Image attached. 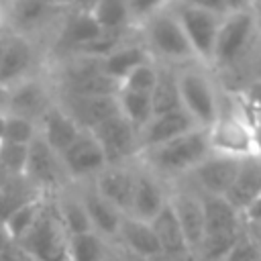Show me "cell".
<instances>
[{
  "label": "cell",
  "mask_w": 261,
  "mask_h": 261,
  "mask_svg": "<svg viewBox=\"0 0 261 261\" xmlns=\"http://www.w3.org/2000/svg\"><path fill=\"white\" fill-rule=\"evenodd\" d=\"M92 16L96 18V22L100 24L102 31H130V29H137L124 0H100L94 6Z\"/></svg>",
  "instance_id": "32"
},
{
  "label": "cell",
  "mask_w": 261,
  "mask_h": 261,
  "mask_svg": "<svg viewBox=\"0 0 261 261\" xmlns=\"http://www.w3.org/2000/svg\"><path fill=\"white\" fill-rule=\"evenodd\" d=\"M114 243L120 245L122 249L130 251V253L139 255V257L149 259V261L161 259V249H159L155 230H153L149 220H141V218H135L130 214H124L120 220V228H118Z\"/></svg>",
  "instance_id": "23"
},
{
  "label": "cell",
  "mask_w": 261,
  "mask_h": 261,
  "mask_svg": "<svg viewBox=\"0 0 261 261\" xmlns=\"http://www.w3.org/2000/svg\"><path fill=\"white\" fill-rule=\"evenodd\" d=\"M55 2H59V0H55Z\"/></svg>",
  "instance_id": "54"
},
{
  "label": "cell",
  "mask_w": 261,
  "mask_h": 261,
  "mask_svg": "<svg viewBox=\"0 0 261 261\" xmlns=\"http://www.w3.org/2000/svg\"><path fill=\"white\" fill-rule=\"evenodd\" d=\"M151 226L155 230V237L161 249L159 261H194L190 245L184 237V230L169 206V198H167V204L161 208V212L151 220Z\"/></svg>",
  "instance_id": "21"
},
{
  "label": "cell",
  "mask_w": 261,
  "mask_h": 261,
  "mask_svg": "<svg viewBox=\"0 0 261 261\" xmlns=\"http://www.w3.org/2000/svg\"><path fill=\"white\" fill-rule=\"evenodd\" d=\"M130 12V18L135 22V27H139L141 22H145L151 14H155L159 8H163L169 0H124Z\"/></svg>",
  "instance_id": "38"
},
{
  "label": "cell",
  "mask_w": 261,
  "mask_h": 261,
  "mask_svg": "<svg viewBox=\"0 0 261 261\" xmlns=\"http://www.w3.org/2000/svg\"><path fill=\"white\" fill-rule=\"evenodd\" d=\"M55 102L73 118L82 130H92L96 124L118 112L116 96H86V94H67L53 92Z\"/></svg>",
  "instance_id": "17"
},
{
  "label": "cell",
  "mask_w": 261,
  "mask_h": 261,
  "mask_svg": "<svg viewBox=\"0 0 261 261\" xmlns=\"http://www.w3.org/2000/svg\"><path fill=\"white\" fill-rule=\"evenodd\" d=\"M112 243L96 230L69 234V261H106Z\"/></svg>",
  "instance_id": "31"
},
{
  "label": "cell",
  "mask_w": 261,
  "mask_h": 261,
  "mask_svg": "<svg viewBox=\"0 0 261 261\" xmlns=\"http://www.w3.org/2000/svg\"><path fill=\"white\" fill-rule=\"evenodd\" d=\"M6 98H8V88L0 86V108L6 110Z\"/></svg>",
  "instance_id": "49"
},
{
  "label": "cell",
  "mask_w": 261,
  "mask_h": 261,
  "mask_svg": "<svg viewBox=\"0 0 261 261\" xmlns=\"http://www.w3.org/2000/svg\"><path fill=\"white\" fill-rule=\"evenodd\" d=\"M196 126H198L196 120L184 108L153 114L151 120L139 130V151L155 147V145L165 143L169 139H175V137H179V135H184Z\"/></svg>",
  "instance_id": "22"
},
{
  "label": "cell",
  "mask_w": 261,
  "mask_h": 261,
  "mask_svg": "<svg viewBox=\"0 0 261 261\" xmlns=\"http://www.w3.org/2000/svg\"><path fill=\"white\" fill-rule=\"evenodd\" d=\"M255 69L261 75V10H257V43H255Z\"/></svg>",
  "instance_id": "45"
},
{
  "label": "cell",
  "mask_w": 261,
  "mask_h": 261,
  "mask_svg": "<svg viewBox=\"0 0 261 261\" xmlns=\"http://www.w3.org/2000/svg\"><path fill=\"white\" fill-rule=\"evenodd\" d=\"M43 47L39 41L4 29L2 53H0V86L10 88L16 82L41 73L47 67L43 59Z\"/></svg>",
  "instance_id": "9"
},
{
  "label": "cell",
  "mask_w": 261,
  "mask_h": 261,
  "mask_svg": "<svg viewBox=\"0 0 261 261\" xmlns=\"http://www.w3.org/2000/svg\"><path fill=\"white\" fill-rule=\"evenodd\" d=\"M204 128L210 151L232 157L253 155V126L232 92L220 88L218 114Z\"/></svg>",
  "instance_id": "5"
},
{
  "label": "cell",
  "mask_w": 261,
  "mask_h": 261,
  "mask_svg": "<svg viewBox=\"0 0 261 261\" xmlns=\"http://www.w3.org/2000/svg\"><path fill=\"white\" fill-rule=\"evenodd\" d=\"M169 2H171V0H169Z\"/></svg>",
  "instance_id": "55"
},
{
  "label": "cell",
  "mask_w": 261,
  "mask_h": 261,
  "mask_svg": "<svg viewBox=\"0 0 261 261\" xmlns=\"http://www.w3.org/2000/svg\"><path fill=\"white\" fill-rule=\"evenodd\" d=\"M155 75H157V63L153 59L143 61L120 80V88L135 90V92H149L151 94L153 84H155Z\"/></svg>",
  "instance_id": "35"
},
{
  "label": "cell",
  "mask_w": 261,
  "mask_h": 261,
  "mask_svg": "<svg viewBox=\"0 0 261 261\" xmlns=\"http://www.w3.org/2000/svg\"><path fill=\"white\" fill-rule=\"evenodd\" d=\"M39 135L37 122L18 114H10L6 112V130H4V141H12V143H24L29 145L35 137Z\"/></svg>",
  "instance_id": "37"
},
{
  "label": "cell",
  "mask_w": 261,
  "mask_h": 261,
  "mask_svg": "<svg viewBox=\"0 0 261 261\" xmlns=\"http://www.w3.org/2000/svg\"><path fill=\"white\" fill-rule=\"evenodd\" d=\"M232 94L237 96V100L243 106L249 120L261 118V75H253Z\"/></svg>",
  "instance_id": "36"
},
{
  "label": "cell",
  "mask_w": 261,
  "mask_h": 261,
  "mask_svg": "<svg viewBox=\"0 0 261 261\" xmlns=\"http://www.w3.org/2000/svg\"><path fill=\"white\" fill-rule=\"evenodd\" d=\"M210 153L204 126H196L175 139L139 151L137 159L143 167L161 177L167 186L188 177V173Z\"/></svg>",
  "instance_id": "2"
},
{
  "label": "cell",
  "mask_w": 261,
  "mask_h": 261,
  "mask_svg": "<svg viewBox=\"0 0 261 261\" xmlns=\"http://www.w3.org/2000/svg\"><path fill=\"white\" fill-rule=\"evenodd\" d=\"M251 228V232L255 234V239H257V243H259V249H261V228H257V226H249Z\"/></svg>",
  "instance_id": "50"
},
{
  "label": "cell",
  "mask_w": 261,
  "mask_h": 261,
  "mask_svg": "<svg viewBox=\"0 0 261 261\" xmlns=\"http://www.w3.org/2000/svg\"><path fill=\"white\" fill-rule=\"evenodd\" d=\"M259 196H261V157H257V155L241 157L237 175H234L228 192L224 194V198L239 212H243Z\"/></svg>",
  "instance_id": "25"
},
{
  "label": "cell",
  "mask_w": 261,
  "mask_h": 261,
  "mask_svg": "<svg viewBox=\"0 0 261 261\" xmlns=\"http://www.w3.org/2000/svg\"><path fill=\"white\" fill-rule=\"evenodd\" d=\"M241 216H243V222H245L247 226H257V228H261V196H259L257 200H253V202L241 212Z\"/></svg>",
  "instance_id": "40"
},
{
  "label": "cell",
  "mask_w": 261,
  "mask_h": 261,
  "mask_svg": "<svg viewBox=\"0 0 261 261\" xmlns=\"http://www.w3.org/2000/svg\"><path fill=\"white\" fill-rule=\"evenodd\" d=\"M169 206L184 230V237L194 255L204 237V202L202 194L188 181L179 179L169 186Z\"/></svg>",
  "instance_id": "13"
},
{
  "label": "cell",
  "mask_w": 261,
  "mask_h": 261,
  "mask_svg": "<svg viewBox=\"0 0 261 261\" xmlns=\"http://www.w3.org/2000/svg\"><path fill=\"white\" fill-rule=\"evenodd\" d=\"M153 59L147 51V47L143 45L141 37H133L128 41H124L122 45H118L116 49H112L110 53H106L104 57H100V63H102V69L112 75L114 80H122L130 69H135L139 63L143 61H149Z\"/></svg>",
  "instance_id": "26"
},
{
  "label": "cell",
  "mask_w": 261,
  "mask_h": 261,
  "mask_svg": "<svg viewBox=\"0 0 261 261\" xmlns=\"http://www.w3.org/2000/svg\"><path fill=\"white\" fill-rule=\"evenodd\" d=\"M151 104H153V114H161V112L181 108L177 67L157 63V75H155V84H153V90H151Z\"/></svg>",
  "instance_id": "28"
},
{
  "label": "cell",
  "mask_w": 261,
  "mask_h": 261,
  "mask_svg": "<svg viewBox=\"0 0 261 261\" xmlns=\"http://www.w3.org/2000/svg\"><path fill=\"white\" fill-rule=\"evenodd\" d=\"M239 163H241V157L210 151L184 179H188L202 194L224 196L237 175Z\"/></svg>",
  "instance_id": "16"
},
{
  "label": "cell",
  "mask_w": 261,
  "mask_h": 261,
  "mask_svg": "<svg viewBox=\"0 0 261 261\" xmlns=\"http://www.w3.org/2000/svg\"><path fill=\"white\" fill-rule=\"evenodd\" d=\"M65 8L69 10H82V12H92L94 6L100 2V0H59Z\"/></svg>",
  "instance_id": "42"
},
{
  "label": "cell",
  "mask_w": 261,
  "mask_h": 261,
  "mask_svg": "<svg viewBox=\"0 0 261 261\" xmlns=\"http://www.w3.org/2000/svg\"><path fill=\"white\" fill-rule=\"evenodd\" d=\"M16 241L35 261H69V234L57 214L53 196H45L37 218Z\"/></svg>",
  "instance_id": "7"
},
{
  "label": "cell",
  "mask_w": 261,
  "mask_h": 261,
  "mask_svg": "<svg viewBox=\"0 0 261 261\" xmlns=\"http://www.w3.org/2000/svg\"><path fill=\"white\" fill-rule=\"evenodd\" d=\"M53 98L55 94H53L47 73H37L8 88L6 112L18 114V116H24L37 122L39 116L45 112V108L53 102Z\"/></svg>",
  "instance_id": "15"
},
{
  "label": "cell",
  "mask_w": 261,
  "mask_h": 261,
  "mask_svg": "<svg viewBox=\"0 0 261 261\" xmlns=\"http://www.w3.org/2000/svg\"><path fill=\"white\" fill-rule=\"evenodd\" d=\"M222 261H261L259 243L247 224L243 226V230L239 232V237L234 239Z\"/></svg>",
  "instance_id": "33"
},
{
  "label": "cell",
  "mask_w": 261,
  "mask_h": 261,
  "mask_svg": "<svg viewBox=\"0 0 261 261\" xmlns=\"http://www.w3.org/2000/svg\"><path fill=\"white\" fill-rule=\"evenodd\" d=\"M37 194L39 192L24 179V175H12L0 169V220H4L16 206Z\"/></svg>",
  "instance_id": "29"
},
{
  "label": "cell",
  "mask_w": 261,
  "mask_h": 261,
  "mask_svg": "<svg viewBox=\"0 0 261 261\" xmlns=\"http://www.w3.org/2000/svg\"><path fill=\"white\" fill-rule=\"evenodd\" d=\"M14 237H12V232L8 230V224H6V220H0V251L12 241Z\"/></svg>",
  "instance_id": "47"
},
{
  "label": "cell",
  "mask_w": 261,
  "mask_h": 261,
  "mask_svg": "<svg viewBox=\"0 0 261 261\" xmlns=\"http://www.w3.org/2000/svg\"><path fill=\"white\" fill-rule=\"evenodd\" d=\"M202 202H204V237L196 247L192 259L222 261L230 245L245 226L243 216L224 196L202 194Z\"/></svg>",
  "instance_id": "4"
},
{
  "label": "cell",
  "mask_w": 261,
  "mask_h": 261,
  "mask_svg": "<svg viewBox=\"0 0 261 261\" xmlns=\"http://www.w3.org/2000/svg\"><path fill=\"white\" fill-rule=\"evenodd\" d=\"M167 4L171 6L173 14L177 16V20L194 49L196 59L204 65H210L214 41H216V33H218L222 16L208 8H200L188 0H171Z\"/></svg>",
  "instance_id": "10"
},
{
  "label": "cell",
  "mask_w": 261,
  "mask_h": 261,
  "mask_svg": "<svg viewBox=\"0 0 261 261\" xmlns=\"http://www.w3.org/2000/svg\"><path fill=\"white\" fill-rule=\"evenodd\" d=\"M188 2H192V4H196V6H200V8H208V10H212V12H218L220 16L226 14V10H224V0H188Z\"/></svg>",
  "instance_id": "43"
},
{
  "label": "cell",
  "mask_w": 261,
  "mask_h": 261,
  "mask_svg": "<svg viewBox=\"0 0 261 261\" xmlns=\"http://www.w3.org/2000/svg\"><path fill=\"white\" fill-rule=\"evenodd\" d=\"M27 155H29V145L4 141V139L0 141V169L12 175H22L27 165Z\"/></svg>",
  "instance_id": "34"
},
{
  "label": "cell",
  "mask_w": 261,
  "mask_h": 261,
  "mask_svg": "<svg viewBox=\"0 0 261 261\" xmlns=\"http://www.w3.org/2000/svg\"><path fill=\"white\" fill-rule=\"evenodd\" d=\"M106 163H133L139 155V130L120 114V110L92 128Z\"/></svg>",
  "instance_id": "12"
},
{
  "label": "cell",
  "mask_w": 261,
  "mask_h": 261,
  "mask_svg": "<svg viewBox=\"0 0 261 261\" xmlns=\"http://www.w3.org/2000/svg\"><path fill=\"white\" fill-rule=\"evenodd\" d=\"M177 84L181 108L198 126H208L216 118L220 104V84L212 69L200 61L186 63L177 67Z\"/></svg>",
  "instance_id": "6"
},
{
  "label": "cell",
  "mask_w": 261,
  "mask_h": 261,
  "mask_svg": "<svg viewBox=\"0 0 261 261\" xmlns=\"http://www.w3.org/2000/svg\"><path fill=\"white\" fill-rule=\"evenodd\" d=\"M255 8H257V10H261V0H255Z\"/></svg>",
  "instance_id": "52"
},
{
  "label": "cell",
  "mask_w": 261,
  "mask_h": 261,
  "mask_svg": "<svg viewBox=\"0 0 261 261\" xmlns=\"http://www.w3.org/2000/svg\"><path fill=\"white\" fill-rule=\"evenodd\" d=\"M22 175L43 196H55L59 190L71 184L63 169L59 153L53 151L39 135L29 143V155Z\"/></svg>",
  "instance_id": "11"
},
{
  "label": "cell",
  "mask_w": 261,
  "mask_h": 261,
  "mask_svg": "<svg viewBox=\"0 0 261 261\" xmlns=\"http://www.w3.org/2000/svg\"><path fill=\"white\" fill-rule=\"evenodd\" d=\"M135 188H133V200L128 214L141 220H153L161 208L167 204L169 198V186L157 177L153 171L143 167L139 161H135Z\"/></svg>",
  "instance_id": "18"
},
{
  "label": "cell",
  "mask_w": 261,
  "mask_h": 261,
  "mask_svg": "<svg viewBox=\"0 0 261 261\" xmlns=\"http://www.w3.org/2000/svg\"><path fill=\"white\" fill-rule=\"evenodd\" d=\"M82 202H84V208L88 212V218H90V224H92V230H96L98 234H102L104 239H108L110 243H114L116 234H118V228H120V220H122V212L110 204L98 190L96 186L92 184V179H86V181H73Z\"/></svg>",
  "instance_id": "19"
},
{
  "label": "cell",
  "mask_w": 261,
  "mask_h": 261,
  "mask_svg": "<svg viewBox=\"0 0 261 261\" xmlns=\"http://www.w3.org/2000/svg\"><path fill=\"white\" fill-rule=\"evenodd\" d=\"M253 126V155L261 157V118L251 120Z\"/></svg>",
  "instance_id": "46"
},
{
  "label": "cell",
  "mask_w": 261,
  "mask_h": 261,
  "mask_svg": "<svg viewBox=\"0 0 261 261\" xmlns=\"http://www.w3.org/2000/svg\"><path fill=\"white\" fill-rule=\"evenodd\" d=\"M116 102L118 110L128 122L141 130L153 116V104H151V94L149 92H135V90H124L118 88L116 92Z\"/></svg>",
  "instance_id": "30"
},
{
  "label": "cell",
  "mask_w": 261,
  "mask_h": 261,
  "mask_svg": "<svg viewBox=\"0 0 261 261\" xmlns=\"http://www.w3.org/2000/svg\"><path fill=\"white\" fill-rule=\"evenodd\" d=\"M4 130H6V110L0 108V141L4 139Z\"/></svg>",
  "instance_id": "48"
},
{
  "label": "cell",
  "mask_w": 261,
  "mask_h": 261,
  "mask_svg": "<svg viewBox=\"0 0 261 261\" xmlns=\"http://www.w3.org/2000/svg\"><path fill=\"white\" fill-rule=\"evenodd\" d=\"M255 43H257V8L228 12L220 18L210 59L212 73L218 77L234 71L257 75L255 69Z\"/></svg>",
  "instance_id": "1"
},
{
  "label": "cell",
  "mask_w": 261,
  "mask_h": 261,
  "mask_svg": "<svg viewBox=\"0 0 261 261\" xmlns=\"http://www.w3.org/2000/svg\"><path fill=\"white\" fill-rule=\"evenodd\" d=\"M135 161L133 163H106L94 177L92 184L96 190L114 204L122 214H128L133 188H135Z\"/></svg>",
  "instance_id": "20"
},
{
  "label": "cell",
  "mask_w": 261,
  "mask_h": 261,
  "mask_svg": "<svg viewBox=\"0 0 261 261\" xmlns=\"http://www.w3.org/2000/svg\"><path fill=\"white\" fill-rule=\"evenodd\" d=\"M139 37L147 47L149 55L153 57V61L157 63L181 67L186 63L198 61L169 4H165L155 14H151L145 22L139 24Z\"/></svg>",
  "instance_id": "3"
},
{
  "label": "cell",
  "mask_w": 261,
  "mask_h": 261,
  "mask_svg": "<svg viewBox=\"0 0 261 261\" xmlns=\"http://www.w3.org/2000/svg\"><path fill=\"white\" fill-rule=\"evenodd\" d=\"M59 159L71 184L92 179L106 165L104 151L92 130H80L77 137L59 153Z\"/></svg>",
  "instance_id": "14"
},
{
  "label": "cell",
  "mask_w": 261,
  "mask_h": 261,
  "mask_svg": "<svg viewBox=\"0 0 261 261\" xmlns=\"http://www.w3.org/2000/svg\"><path fill=\"white\" fill-rule=\"evenodd\" d=\"M0 4H2V6H6V0H0Z\"/></svg>",
  "instance_id": "53"
},
{
  "label": "cell",
  "mask_w": 261,
  "mask_h": 261,
  "mask_svg": "<svg viewBox=\"0 0 261 261\" xmlns=\"http://www.w3.org/2000/svg\"><path fill=\"white\" fill-rule=\"evenodd\" d=\"M63 12L65 6L55 0H6L4 29L49 43Z\"/></svg>",
  "instance_id": "8"
},
{
  "label": "cell",
  "mask_w": 261,
  "mask_h": 261,
  "mask_svg": "<svg viewBox=\"0 0 261 261\" xmlns=\"http://www.w3.org/2000/svg\"><path fill=\"white\" fill-rule=\"evenodd\" d=\"M4 29V6L0 4V31Z\"/></svg>",
  "instance_id": "51"
},
{
  "label": "cell",
  "mask_w": 261,
  "mask_h": 261,
  "mask_svg": "<svg viewBox=\"0 0 261 261\" xmlns=\"http://www.w3.org/2000/svg\"><path fill=\"white\" fill-rule=\"evenodd\" d=\"M0 261H35L31 257V253L22 247L20 241L12 239L2 251H0Z\"/></svg>",
  "instance_id": "39"
},
{
  "label": "cell",
  "mask_w": 261,
  "mask_h": 261,
  "mask_svg": "<svg viewBox=\"0 0 261 261\" xmlns=\"http://www.w3.org/2000/svg\"><path fill=\"white\" fill-rule=\"evenodd\" d=\"M255 8V0H224V10L228 12H239V10H249Z\"/></svg>",
  "instance_id": "44"
},
{
  "label": "cell",
  "mask_w": 261,
  "mask_h": 261,
  "mask_svg": "<svg viewBox=\"0 0 261 261\" xmlns=\"http://www.w3.org/2000/svg\"><path fill=\"white\" fill-rule=\"evenodd\" d=\"M37 128H39V137L57 153H61L82 130L73 122V118L55 102V98L39 116Z\"/></svg>",
  "instance_id": "24"
},
{
  "label": "cell",
  "mask_w": 261,
  "mask_h": 261,
  "mask_svg": "<svg viewBox=\"0 0 261 261\" xmlns=\"http://www.w3.org/2000/svg\"><path fill=\"white\" fill-rule=\"evenodd\" d=\"M53 202H55V208H57V214L67 230V234H77V232H88L92 230V224H90V218H88V212L84 208V202L75 190L73 184H69L67 188L59 190L55 196H53Z\"/></svg>",
  "instance_id": "27"
},
{
  "label": "cell",
  "mask_w": 261,
  "mask_h": 261,
  "mask_svg": "<svg viewBox=\"0 0 261 261\" xmlns=\"http://www.w3.org/2000/svg\"><path fill=\"white\" fill-rule=\"evenodd\" d=\"M106 261H149V259L139 257V255H135V253H130V251H126V249H122L120 245L112 243V247H110V253H108V259H106Z\"/></svg>",
  "instance_id": "41"
}]
</instances>
